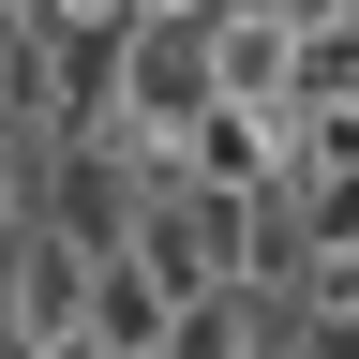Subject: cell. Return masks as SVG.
Masks as SVG:
<instances>
[{
    "mask_svg": "<svg viewBox=\"0 0 359 359\" xmlns=\"http://www.w3.org/2000/svg\"><path fill=\"white\" fill-rule=\"evenodd\" d=\"M90 299H105V255H90L75 224L15 210V255H0V314H15V344H75Z\"/></svg>",
    "mask_w": 359,
    "mask_h": 359,
    "instance_id": "obj_1",
    "label": "cell"
},
{
    "mask_svg": "<svg viewBox=\"0 0 359 359\" xmlns=\"http://www.w3.org/2000/svg\"><path fill=\"white\" fill-rule=\"evenodd\" d=\"M165 330H180V285L150 255H105V299H90V344H120V359H165Z\"/></svg>",
    "mask_w": 359,
    "mask_h": 359,
    "instance_id": "obj_2",
    "label": "cell"
},
{
    "mask_svg": "<svg viewBox=\"0 0 359 359\" xmlns=\"http://www.w3.org/2000/svg\"><path fill=\"white\" fill-rule=\"evenodd\" d=\"M15 359H120V344H90V330H75V344H15Z\"/></svg>",
    "mask_w": 359,
    "mask_h": 359,
    "instance_id": "obj_3",
    "label": "cell"
}]
</instances>
